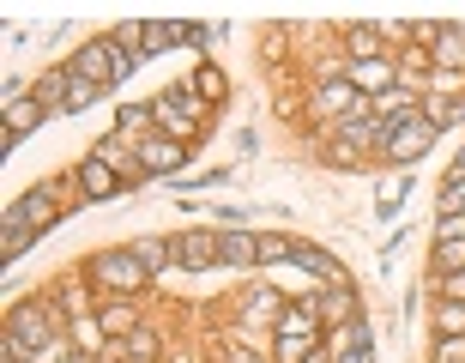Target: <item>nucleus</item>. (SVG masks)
I'll use <instances>...</instances> for the list:
<instances>
[{
  "instance_id": "f257e3e1",
  "label": "nucleus",
  "mask_w": 465,
  "mask_h": 363,
  "mask_svg": "<svg viewBox=\"0 0 465 363\" xmlns=\"http://www.w3.org/2000/svg\"><path fill=\"white\" fill-rule=\"evenodd\" d=\"M134 67H139V61L115 49V36H109V43H85V49L67 61V73H79V79H85V86H97V91L115 86L121 73H134Z\"/></svg>"
},
{
  "instance_id": "f03ea898",
  "label": "nucleus",
  "mask_w": 465,
  "mask_h": 363,
  "mask_svg": "<svg viewBox=\"0 0 465 363\" xmlns=\"http://www.w3.org/2000/svg\"><path fill=\"white\" fill-rule=\"evenodd\" d=\"M91 278H97L104 291H145V285H152V267H145L134 248H109V255L91 260Z\"/></svg>"
},
{
  "instance_id": "7ed1b4c3",
  "label": "nucleus",
  "mask_w": 465,
  "mask_h": 363,
  "mask_svg": "<svg viewBox=\"0 0 465 363\" xmlns=\"http://www.w3.org/2000/svg\"><path fill=\"white\" fill-rule=\"evenodd\" d=\"M200 109H206V97L193 86H175L163 104H152V116H157V127H170V139H182L188 146V134L200 127Z\"/></svg>"
},
{
  "instance_id": "20e7f679",
  "label": "nucleus",
  "mask_w": 465,
  "mask_h": 363,
  "mask_svg": "<svg viewBox=\"0 0 465 363\" xmlns=\"http://www.w3.org/2000/svg\"><path fill=\"white\" fill-rule=\"evenodd\" d=\"M435 139H441V134H435L430 121H423V116H411L405 127H393V134H387V157H393V164H411V157H423V152H430Z\"/></svg>"
},
{
  "instance_id": "39448f33",
  "label": "nucleus",
  "mask_w": 465,
  "mask_h": 363,
  "mask_svg": "<svg viewBox=\"0 0 465 363\" xmlns=\"http://www.w3.org/2000/svg\"><path fill=\"white\" fill-rule=\"evenodd\" d=\"M6 212H13V218H18L25 230H31V237H36V230H49L54 218H61V207H54V188H31V194H18V207H6Z\"/></svg>"
},
{
  "instance_id": "423d86ee",
  "label": "nucleus",
  "mask_w": 465,
  "mask_h": 363,
  "mask_svg": "<svg viewBox=\"0 0 465 363\" xmlns=\"http://www.w3.org/2000/svg\"><path fill=\"white\" fill-rule=\"evenodd\" d=\"M314 109H327V116H362V109H369V97H362L357 86H351V79H327V86L314 91Z\"/></svg>"
},
{
  "instance_id": "0eeeda50",
  "label": "nucleus",
  "mask_w": 465,
  "mask_h": 363,
  "mask_svg": "<svg viewBox=\"0 0 465 363\" xmlns=\"http://www.w3.org/2000/svg\"><path fill=\"white\" fill-rule=\"evenodd\" d=\"M182 164H188V146L182 139H145L139 146V170L145 176H175Z\"/></svg>"
},
{
  "instance_id": "6e6552de",
  "label": "nucleus",
  "mask_w": 465,
  "mask_h": 363,
  "mask_svg": "<svg viewBox=\"0 0 465 363\" xmlns=\"http://www.w3.org/2000/svg\"><path fill=\"white\" fill-rule=\"evenodd\" d=\"M121 188V170L115 164H109L104 152L97 157H85V164H79V194H85V200H109V194Z\"/></svg>"
},
{
  "instance_id": "1a4fd4ad",
  "label": "nucleus",
  "mask_w": 465,
  "mask_h": 363,
  "mask_svg": "<svg viewBox=\"0 0 465 363\" xmlns=\"http://www.w3.org/2000/svg\"><path fill=\"white\" fill-rule=\"evenodd\" d=\"M170 255L182 267H212L218 260V237L212 230H182V237H170Z\"/></svg>"
},
{
  "instance_id": "9d476101",
  "label": "nucleus",
  "mask_w": 465,
  "mask_h": 363,
  "mask_svg": "<svg viewBox=\"0 0 465 363\" xmlns=\"http://www.w3.org/2000/svg\"><path fill=\"white\" fill-rule=\"evenodd\" d=\"M345 79L362 91V97H375V91H387V86H393V61H387V55H381V61H351V67H345Z\"/></svg>"
},
{
  "instance_id": "9b49d317",
  "label": "nucleus",
  "mask_w": 465,
  "mask_h": 363,
  "mask_svg": "<svg viewBox=\"0 0 465 363\" xmlns=\"http://www.w3.org/2000/svg\"><path fill=\"white\" fill-rule=\"evenodd\" d=\"M291 260H296V267H309L314 278H327L332 291H345V285H351V278H345V267H339V260H327L321 248H302V242H296V248H291Z\"/></svg>"
},
{
  "instance_id": "f8f14e48",
  "label": "nucleus",
  "mask_w": 465,
  "mask_h": 363,
  "mask_svg": "<svg viewBox=\"0 0 465 363\" xmlns=\"http://www.w3.org/2000/svg\"><path fill=\"white\" fill-rule=\"evenodd\" d=\"M314 333H321V315L314 309H284L278 315V339H302V346H314Z\"/></svg>"
},
{
  "instance_id": "ddd939ff",
  "label": "nucleus",
  "mask_w": 465,
  "mask_h": 363,
  "mask_svg": "<svg viewBox=\"0 0 465 363\" xmlns=\"http://www.w3.org/2000/svg\"><path fill=\"white\" fill-rule=\"evenodd\" d=\"M43 116H49V109L36 104V97H18V91H6V127H13V134H31Z\"/></svg>"
},
{
  "instance_id": "4468645a",
  "label": "nucleus",
  "mask_w": 465,
  "mask_h": 363,
  "mask_svg": "<svg viewBox=\"0 0 465 363\" xmlns=\"http://www.w3.org/2000/svg\"><path fill=\"white\" fill-rule=\"evenodd\" d=\"M6 339H18V346L31 351V346H49V321H43V309H18V321H13V333Z\"/></svg>"
},
{
  "instance_id": "2eb2a0df",
  "label": "nucleus",
  "mask_w": 465,
  "mask_h": 363,
  "mask_svg": "<svg viewBox=\"0 0 465 363\" xmlns=\"http://www.w3.org/2000/svg\"><path fill=\"white\" fill-rule=\"evenodd\" d=\"M405 194H411V176H399V170H393V176H381V182H375V212H381V218H393Z\"/></svg>"
},
{
  "instance_id": "dca6fc26",
  "label": "nucleus",
  "mask_w": 465,
  "mask_h": 363,
  "mask_svg": "<svg viewBox=\"0 0 465 363\" xmlns=\"http://www.w3.org/2000/svg\"><path fill=\"white\" fill-rule=\"evenodd\" d=\"M218 260H230V267H248V260H260V237H242V230L218 237Z\"/></svg>"
},
{
  "instance_id": "f3484780",
  "label": "nucleus",
  "mask_w": 465,
  "mask_h": 363,
  "mask_svg": "<svg viewBox=\"0 0 465 363\" xmlns=\"http://www.w3.org/2000/svg\"><path fill=\"white\" fill-rule=\"evenodd\" d=\"M435 73H465V36L460 31H441V43H435Z\"/></svg>"
},
{
  "instance_id": "a211bd4d",
  "label": "nucleus",
  "mask_w": 465,
  "mask_h": 363,
  "mask_svg": "<svg viewBox=\"0 0 465 363\" xmlns=\"http://www.w3.org/2000/svg\"><path fill=\"white\" fill-rule=\"evenodd\" d=\"M31 230H25V225H18V218H13V212H6V225H0V255H6V260H18V255H25V248H31Z\"/></svg>"
},
{
  "instance_id": "6ab92c4d",
  "label": "nucleus",
  "mask_w": 465,
  "mask_h": 363,
  "mask_svg": "<svg viewBox=\"0 0 465 363\" xmlns=\"http://www.w3.org/2000/svg\"><path fill=\"white\" fill-rule=\"evenodd\" d=\"M345 43H351V55H362V61H381V31L375 25H351Z\"/></svg>"
},
{
  "instance_id": "aec40b11",
  "label": "nucleus",
  "mask_w": 465,
  "mask_h": 363,
  "mask_svg": "<svg viewBox=\"0 0 465 363\" xmlns=\"http://www.w3.org/2000/svg\"><path fill=\"white\" fill-rule=\"evenodd\" d=\"M193 91H200V97H206V104H218V97H224V73H218V67H212V61H206V67H200V73H193Z\"/></svg>"
},
{
  "instance_id": "412c9836",
  "label": "nucleus",
  "mask_w": 465,
  "mask_h": 363,
  "mask_svg": "<svg viewBox=\"0 0 465 363\" xmlns=\"http://www.w3.org/2000/svg\"><path fill=\"white\" fill-rule=\"evenodd\" d=\"M104 333H109V339L134 333V309H127V303H104Z\"/></svg>"
},
{
  "instance_id": "4be33fe9",
  "label": "nucleus",
  "mask_w": 465,
  "mask_h": 363,
  "mask_svg": "<svg viewBox=\"0 0 465 363\" xmlns=\"http://www.w3.org/2000/svg\"><path fill=\"white\" fill-rule=\"evenodd\" d=\"M435 267H441V278L465 273V242H435Z\"/></svg>"
},
{
  "instance_id": "5701e85b",
  "label": "nucleus",
  "mask_w": 465,
  "mask_h": 363,
  "mask_svg": "<svg viewBox=\"0 0 465 363\" xmlns=\"http://www.w3.org/2000/svg\"><path fill=\"white\" fill-rule=\"evenodd\" d=\"M435 328H441V339L465 333V303H441V309H435Z\"/></svg>"
},
{
  "instance_id": "b1692460",
  "label": "nucleus",
  "mask_w": 465,
  "mask_h": 363,
  "mask_svg": "<svg viewBox=\"0 0 465 363\" xmlns=\"http://www.w3.org/2000/svg\"><path fill=\"white\" fill-rule=\"evenodd\" d=\"M435 242H465V212H441L435 218Z\"/></svg>"
},
{
  "instance_id": "393cba45",
  "label": "nucleus",
  "mask_w": 465,
  "mask_h": 363,
  "mask_svg": "<svg viewBox=\"0 0 465 363\" xmlns=\"http://www.w3.org/2000/svg\"><path fill=\"white\" fill-rule=\"evenodd\" d=\"M435 363H465V333H453V339H435Z\"/></svg>"
},
{
  "instance_id": "a878e982",
  "label": "nucleus",
  "mask_w": 465,
  "mask_h": 363,
  "mask_svg": "<svg viewBox=\"0 0 465 363\" xmlns=\"http://www.w3.org/2000/svg\"><path fill=\"white\" fill-rule=\"evenodd\" d=\"M67 104H73V109L97 104V86H85V79H79V73H73V86H67Z\"/></svg>"
},
{
  "instance_id": "bb28decb",
  "label": "nucleus",
  "mask_w": 465,
  "mask_h": 363,
  "mask_svg": "<svg viewBox=\"0 0 465 363\" xmlns=\"http://www.w3.org/2000/svg\"><path fill=\"white\" fill-rule=\"evenodd\" d=\"M134 255L145 260V267H157V260L170 255V242H157V237H145V242H134Z\"/></svg>"
},
{
  "instance_id": "cd10ccee",
  "label": "nucleus",
  "mask_w": 465,
  "mask_h": 363,
  "mask_svg": "<svg viewBox=\"0 0 465 363\" xmlns=\"http://www.w3.org/2000/svg\"><path fill=\"white\" fill-rule=\"evenodd\" d=\"M441 212H465V182H441Z\"/></svg>"
},
{
  "instance_id": "c85d7f7f",
  "label": "nucleus",
  "mask_w": 465,
  "mask_h": 363,
  "mask_svg": "<svg viewBox=\"0 0 465 363\" xmlns=\"http://www.w3.org/2000/svg\"><path fill=\"white\" fill-rule=\"evenodd\" d=\"M127 358H157V333H134L127 339Z\"/></svg>"
},
{
  "instance_id": "c756f323",
  "label": "nucleus",
  "mask_w": 465,
  "mask_h": 363,
  "mask_svg": "<svg viewBox=\"0 0 465 363\" xmlns=\"http://www.w3.org/2000/svg\"><path fill=\"white\" fill-rule=\"evenodd\" d=\"M448 303H465V273H448Z\"/></svg>"
},
{
  "instance_id": "7c9ffc66",
  "label": "nucleus",
  "mask_w": 465,
  "mask_h": 363,
  "mask_svg": "<svg viewBox=\"0 0 465 363\" xmlns=\"http://www.w3.org/2000/svg\"><path fill=\"white\" fill-rule=\"evenodd\" d=\"M61 363H97V358H67V351H61Z\"/></svg>"
},
{
  "instance_id": "2f4dec72",
  "label": "nucleus",
  "mask_w": 465,
  "mask_h": 363,
  "mask_svg": "<svg viewBox=\"0 0 465 363\" xmlns=\"http://www.w3.org/2000/svg\"><path fill=\"white\" fill-rule=\"evenodd\" d=\"M242 363H266V358H242Z\"/></svg>"
}]
</instances>
